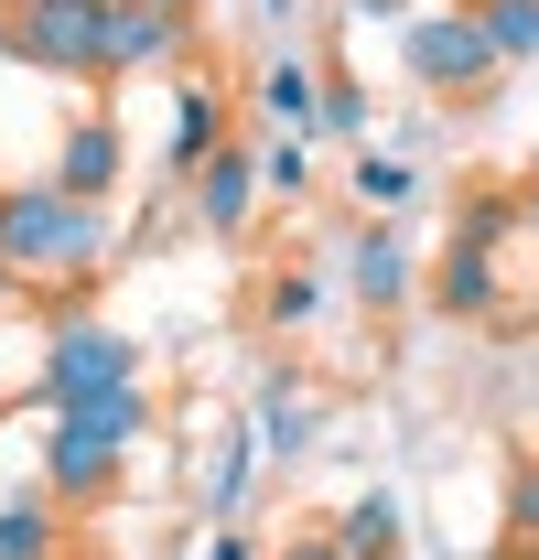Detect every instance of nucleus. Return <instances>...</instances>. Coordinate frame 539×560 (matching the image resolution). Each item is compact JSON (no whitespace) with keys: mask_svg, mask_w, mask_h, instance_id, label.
<instances>
[{"mask_svg":"<svg viewBox=\"0 0 539 560\" xmlns=\"http://www.w3.org/2000/svg\"><path fill=\"white\" fill-rule=\"evenodd\" d=\"M260 313H270V335H302V324L324 313V280H313V270H280V280H270V302H260Z\"/></svg>","mask_w":539,"mask_h":560,"instance_id":"obj_18","label":"nucleus"},{"mask_svg":"<svg viewBox=\"0 0 539 560\" xmlns=\"http://www.w3.org/2000/svg\"><path fill=\"white\" fill-rule=\"evenodd\" d=\"M302 173H313V140H270L260 151V184H280V195H302Z\"/></svg>","mask_w":539,"mask_h":560,"instance_id":"obj_22","label":"nucleus"},{"mask_svg":"<svg viewBox=\"0 0 539 560\" xmlns=\"http://www.w3.org/2000/svg\"><path fill=\"white\" fill-rule=\"evenodd\" d=\"M507 560H539V539H518V550H507Z\"/></svg>","mask_w":539,"mask_h":560,"instance_id":"obj_29","label":"nucleus"},{"mask_svg":"<svg viewBox=\"0 0 539 560\" xmlns=\"http://www.w3.org/2000/svg\"><path fill=\"white\" fill-rule=\"evenodd\" d=\"M173 44H184V22H173V11H151V0H108V22H98V75L173 66Z\"/></svg>","mask_w":539,"mask_h":560,"instance_id":"obj_6","label":"nucleus"},{"mask_svg":"<svg viewBox=\"0 0 539 560\" xmlns=\"http://www.w3.org/2000/svg\"><path fill=\"white\" fill-rule=\"evenodd\" d=\"M195 560H260V539H249V528H216V539H205Z\"/></svg>","mask_w":539,"mask_h":560,"instance_id":"obj_26","label":"nucleus"},{"mask_svg":"<svg viewBox=\"0 0 539 560\" xmlns=\"http://www.w3.org/2000/svg\"><path fill=\"white\" fill-rule=\"evenodd\" d=\"M108 184H119V119H98V108H87V119L66 130V151H55V195L98 206Z\"/></svg>","mask_w":539,"mask_h":560,"instance_id":"obj_7","label":"nucleus"},{"mask_svg":"<svg viewBox=\"0 0 539 560\" xmlns=\"http://www.w3.org/2000/svg\"><path fill=\"white\" fill-rule=\"evenodd\" d=\"M98 22L108 0H11V55L44 75H98Z\"/></svg>","mask_w":539,"mask_h":560,"instance_id":"obj_4","label":"nucleus"},{"mask_svg":"<svg viewBox=\"0 0 539 560\" xmlns=\"http://www.w3.org/2000/svg\"><path fill=\"white\" fill-rule=\"evenodd\" d=\"M432 302H443L454 324H474V313H496V248H474V237H454V248H443V270H432Z\"/></svg>","mask_w":539,"mask_h":560,"instance_id":"obj_9","label":"nucleus"},{"mask_svg":"<svg viewBox=\"0 0 539 560\" xmlns=\"http://www.w3.org/2000/svg\"><path fill=\"white\" fill-rule=\"evenodd\" d=\"M474 33L496 44V66L539 55V0H474Z\"/></svg>","mask_w":539,"mask_h":560,"instance_id":"obj_14","label":"nucleus"},{"mask_svg":"<svg viewBox=\"0 0 539 560\" xmlns=\"http://www.w3.org/2000/svg\"><path fill=\"white\" fill-rule=\"evenodd\" d=\"M227 151V97L205 86V75H184V97H173V162L195 173V162H216Z\"/></svg>","mask_w":539,"mask_h":560,"instance_id":"obj_10","label":"nucleus"},{"mask_svg":"<svg viewBox=\"0 0 539 560\" xmlns=\"http://www.w3.org/2000/svg\"><path fill=\"white\" fill-rule=\"evenodd\" d=\"M66 550V506L55 495H11L0 506V560H55Z\"/></svg>","mask_w":539,"mask_h":560,"instance_id":"obj_12","label":"nucleus"},{"mask_svg":"<svg viewBox=\"0 0 539 560\" xmlns=\"http://www.w3.org/2000/svg\"><path fill=\"white\" fill-rule=\"evenodd\" d=\"M507 528L539 539V464H518V486H507Z\"/></svg>","mask_w":539,"mask_h":560,"instance_id":"obj_24","label":"nucleus"},{"mask_svg":"<svg viewBox=\"0 0 539 560\" xmlns=\"http://www.w3.org/2000/svg\"><path fill=\"white\" fill-rule=\"evenodd\" d=\"M356 195H367V206H410V162L400 151H367V162H356Z\"/></svg>","mask_w":539,"mask_h":560,"instance_id":"obj_21","label":"nucleus"},{"mask_svg":"<svg viewBox=\"0 0 539 560\" xmlns=\"http://www.w3.org/2000/svg\"><path fill=\"white\" fill-rule=\"evenodd\" d=\"M108 486H119V442L87 431V420H55V442H44V495H55V506H98Z\"/></svg>","mask_w":539,"mask_h":560,"instance_id":"obj_5","label":"nucleus"},{"mask_svg":"<svg viewBox=\"0 0 539 560\" xmlns=\"http://www.w3.org/2000/svg\"><path fill=\"white\" fill-rule=\"evenodd\" d=\"M378 560H400V550H378Z\"/></svg>","mask_w":539,"mask_h":560,"instance_id":"obj_31","label":"nucleus"},{"mask_svg":"<svg viewBox=\"0 0 539 560\" xmlns=\"http://www.w3.org/2000/svg\"><path fill=\"white\" fill-rule=\"evenodd\" d=\"M356 302H367V313H400V302H410V248L389 237V226L356 237Z\"/></svg>","mask_w":539,"mask_h":560,"instance_id":"obj_11","label":"nucleus"},{"mask_svg":"<svg viewBox=\"0 0 539 560\" xmlns=\"http://www.w3.org/2000/svg\"><path fill=\"white\" fill-rule=\"evenodd\" d=\"M313 130H367V97H356L345 75H324V108H313Z\"/></svg>","mask_w":539,"mask_h":560,"instance_id":"obj_23","label":"nucleus"},{"mask_svg":"<svg viewBox=\"0 0 539 560\" xmlns=\"http://www.w3.org/2000/svg\"><path fill=\"white\" fill-rule=\"evenodd\" d=\"M0 55H11V11H0Z\"/></svg>","mask_w":539,"mask_h":560,"instance_id":"obj_30","label":"nucleus"},{"mask_svg":"<svg viewBox=\"0 0 539 560\" xmlns=\"http://www.w3.org/2000/svg\"><path fill=\"white\" fill-rule=\"evenodd\" d=\"M260 431H270V453H302V442H313V399H302V377H270Z\"/></svg>","mask_w":539,"mask_h":560,"instance_id":"obj_16","label":"nucleus"},{"mask_svg":"<svg viewBox=\"0 0 539 560\" xmlns=\"http://www.w3.org/2000/svg\"><path fill=\"white\" fill-rule=\"evenodd\" d=\"M249 464H260V431H227V453H216V475H205V506H216V517H238Z\"/></svg>","mask_w":539,"mask_h":560,"instance_id":"obj_19","label":"nucleus"},{"mask_svg":"<svg viewBox=\"0 0 539 560\" xmlns=\"http://www.w3.org/2000/svg\"><path fill=\"white\" fill-rule=\"evenodd\" d=\"M280 560H356V550H345L335 528H302V539H280Z\"/></svg>","mask_w":539,"mask_h":560,"instance_id":"obj_25","label":"nucleus"},{"mask_svg":"<svg viewBox=\"0 0 539 560\" xmlns=\"http://www.w3.org/2000/svg\"><path fill=\"white\" fill-rule=\"evenodd\" d=\"M98 259H108L98 206H76L55 184H11L0 195V270L11 280H87Z\"/></svg>","mask_w":539,"mask_h":560,"instance_id":"obj_1","label":"nucleus"},{"mask_svg":"<svg viewBox=\"0 0 539 560\" xmlns=\"http://www.w3.org/2000/svg\"><path fill=\"white\" fill-rule=\"evenodd\" d=\"M454 237H474V248H507V237H518V195H496V184H485V195H465V226H454Z\"/></svg>","mask_w":539,"mask_h":560,"instance_id":"obj_20","label":"nucleus"},{"mask_svg":"<svg viewBox=\"0 0 539 560\" xmlns=\"http://www.w3.org/2000/svg\"><path fill=\"white\" fill-rule=\"evenodd\" d=\"M410 86H432V97H474V86H496V44L474 33V11H421L400 44Z\"/></svg>","mask_w":539,"mask_h":560,"instance_id":"obj_3","label":"nucleus"},{"mask_svg":"<svg viewBox=\"0 0 539 560\" xmlns=\"http://www.w3.org/2000/svg\"><path fill=\"white\" fill-rule=\"evenodd\" d=\"M260 108H270V119H280L291 140H313V108H324V86H313V66H291V55H280V66L260 75Z\"/></svg>","mask_w":539,"mask_h":560,"instance_id":"obj_13","label":"nucleus"},{"mask_svg":"<svg viewBox=\"0 0 539 560\" xmlns=\"http://www.w3.org/2000/svg\"><path fill=\"white\" fill-rule=\"evenodd\" d=\"M66 420H87V431H108V442H119V453H130L140 431H151V388H108V399H87V410H66Z\"/></svg>","mask_w":539,"mask_h":560,"instance_id":"obj_15","label":"nucleus"},{"mask_svg":"<svg viewBox=\"0 0 539 560\" xmlns=\"http://www.w3.org/2000/svg\"><path fill=\"white\" fill-rule=\"evenodd\" d=\"M335 539L356 560H378V550H400V506H389V495H356V506H345L335 517Z\"/></svg>","mask_w":539,"mask_h":560,"instance_id":"obj_17","label":"nucleus"},{"mask_svg":"<svg viewBox=\"0 0 539 560\" xmlns=\"http://www.w3.org/2000/svg\"><path fill=\"white\" fill-rule=\"evenodd\" d=\"M140 377V346L119 335V324H98V313H66L55 335H44V377H33V399L66 420L87 410V399H108V388H130Z\"/></svg>","mask_w":539,"mask_h":560,"instance_id":"obj_2","label":"nucleus"},{"mask_svg":"<svg viewBox=\"0 0 539 560\" xmlns=\"http://www.w3.org/2000/svg\"><path fill=\"white\" fill-rule=\"evenodd\" d=\"M249 206H260V151L249 140H227L216 162H195V215L205 226H249Z\"/></svg>","mask_w":539,"mask_h":560,"instance_id":"obj_8","label":"nucleus"},{"mask_svg":"<svg viewBox=\"0 0 539 560\" xmlns=\"http://www.w3.org/2000/svg\"><path fill=\"white\" fill-rule=\"evenodd\" d=\"M151 11H173V22H184V11H195V0H151Z\"/></svg>","mask_w":539,"mask_h":560,"instance_id":"obj_28","label":"nucleus"},{"mask_svg":"<svg viewBox=\"0 0 539 560\" xmlns=\"http://www.w3.org/2000/svg\"><path fill=\"white\" fill-rule=\"evenodd\" d=\"M518 226H529V237H539V184H529V195H518Z\"/></svg>","mask_w":539,"mask_h":560,"instance_id":"obj_27","label":"nucleus"}]
</instances>
